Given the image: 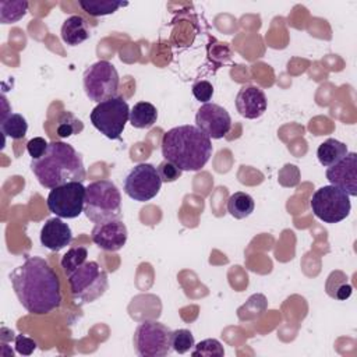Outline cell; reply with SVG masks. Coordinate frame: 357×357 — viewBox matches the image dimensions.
I'll return each mask as SVG.
<instances>
[{
    "instance_id": "obj_1",
    "label": "cell",
    "mask_w": 357,
    "mask_h": 357,
    "mask_svg": "<svg viewBox=\"0 0 357 357\" xmlns=\"http://www.w3.org/2000/svg\"><path fill=\"white\" fill-rule=\"evenodd\" d=\"M10 282L18 301L28 312L45 315L60 307V280L46 259L26 258L13 269Z\"/></svg>"
},
{
    "instance_id": "obj_2",
    "label": "cell",
    "mask_w": 357,
    "mask_h": 357,
    "mask_svg": "<svg viewBox=\"0 0 357 357\" xmlns=\"http://www.w3.org/2000/svg\"><path fill=\"white\" fill-rule=\"evenodd\" d=\"M162 155L181 172L201 170L212 156V142L197 126H177L166 131L160 142Z\"/></svg>"
},
{
    "instance_id": "obj_3",
    "label": "cell",
    "mask_w": 357,
    "mask_h": 357,
    "mask_svg": "<svg viewBox=\"0 0 357 357\" xmlns=\"http://www.w3.org/2000/svg\"><path fill=\"white\" fill-rule=\"evenodd\" d=\"M29 167L40 185L50 190L71 181L82 183L86 178L81 155L61 141L49 142L46 152L39 159H32Z\"/></svg>"
},
{
    "instance_id": "obj_4",
    "label": "cell",
    "mask_w": 357,
    "mask_h": 357,
    "mask_svg": "<svg viewBox=\"0 0 357 357\" xmlns=\"http://www.w3.org/2000/svg\"><path fill=\"white\" fill-rule=\"evenodd\" d=\"M84 213L93 223L121 218V194L110 180L92 181L85 187Z\"/></svg>"
},
{
    "instance_id": "obj_5",
    "label": "cell",
    "mask_w": 357,
    "mask_h": 357,
    "mask_svg": "<svg viewBox=\"0 0 357 357\" xmlns=\"http://www.w3.org/2000/svg\"><path fill=\"white\" fill-rule=\"evenodd\" d=\"M67 280L77 304H88L98 300L109 286L107 272L96 261H85L67 276Z\"/></svg>"
},
{
    "instance_id": "obj_6",
    "label": "cell",
    "mask_w": 357,
    "mask_h": 357,
    "mask_svg": "<svg viewBox=\"0 0 357 357\" xmlns=\"http://www.w3.org/2000/svg\"><path fill=\"white\" fill-rule=\"evenodd\" d=\"M93 127L109 139H121L124 127L130 119V106L123 96L110 98L98 103L91 114Z\"/></svg>"
},
{
    "instance_id": "obj_7",
    "label": "cell",
    "mask_w": 357,
    "mask_h": 357,
    "mask_svg": "<svg viewBox=\"0 0 357 357\" xmlns=\"http://www.w3.org/2000/svg\"><path fill=\"white\" fill-rule=\"evenodd\" d=\"M172 332L158 321L141 322L132 336L135 353L141 357H165L173 351Z\"/></svg>"
},
{
    "instance_id": "obj_8",
    "label": "cell",
    "mask_w": 357,
    "mask_h": 357,
    "mask_svg": "<svg viewBox=\"0 0 357 357\" xmlns=\"http://www.w3.org/2000/svg\"><path fill=\"white\" fill-rule=\"evenodd\" d=\"M119 73L107 60H99L91 64L84 73V89L93 102H103L116 98L119 92Z\"/></svg>"
},
{
    "instance_id": "obj_9",
    "label": "cell",
    "mask_w": 357,
    "mask_h": 357,
    "mask_svg": "<svg viewBox=\"0 0 357 357\" xmlns=\"http://www.w3.org/2000/svg\"><path fill=\"white\" fill-rule=\"evenodd\" d=\"M312 213L325 223H337L350 213V195L336 185L318 188L310 201Z\"/></svg>"
},
{
    "instance_id": "obj_10",
    "label": "cell",
    "mask_w": 357,
    "mask_h": 357,
    "mask_svg": "<svg viewBox=\"0 0 357 357\" xmlns=\"http://www.w3.org/2000/svg\"><path fill=\"white\" fill-rule=\"evenodd\" d=\"M85 187L79 181L54 187L47 195V208L52 213L64 219H74L84 212Z\"/></svg>"
},
{
    "instance_id": "obj_11",
    "label": "cell",
    "mask_w": 357,
    "mask_h": 357,
    "mask_svg": "<svg viewBox=\"0 0 357 357\" xmlns=\"http://www.w3.org/2000/svg\"><path fill=\"white\" fill-rule=\"evenodd\" d=\"M162 180L158 169L151 163L135 165L124 178V192L134 201L145 202L160 191Z\"/></svg>"
},
{
    "instance_id": "obj_12",
    "label": "cell",
    "mask_w": 357,
    "mask_h": 357,
    "mask_svg": "<svg viewBox=\"0 0 357 357\" xmlns=\"http://www.w3.org/2000/svg\"><path fill=\"white\" fill-rule=\"evenodd\" d=\"M197 127L209 138L220 139L231 128L229 112L216 103H204L195 114Z\"/></svg>"
},
{
    "instance_id": "obj_13",
    "label": "cell",
    "mask_w": 357,
    "mask_h": 357,
    "mask_svg": "<svg viewBox=\"0 0 357 357\" xmlns=\"http://www.w3.org/2000/svg\"><path fill=\"white\" fill-rule=\"evenodd\" d=\"M326 178L350 197L357 195V153L347 152L337 163L326 169Z\"/></svg>"
},
{
    "instance_id": "obj_14",
    "label": "cell",
    "mask_w": 357,
    "mask_h": 357,
    "mask_svg": "<svg viewBox=\"0 0 357 357\" xmlns=\"http://www.w3.org/2000/svg\"><path fill=\"white\" fill-rule=\"evenodd\" d=\"M128 231L121 219L96 223L91 231L92 241L105 251H119L124 247Z\"/></svg>"
},
{
    "instance_id": "obj_15",
    "label": "cell",
    "mask_w": 357,
    "mask_h": 357,
    "mask_svg": "<svg viewBox=\"0 0 357 357\" xmlns=\"http://www.w3.org/2000/svg\"><path fill=\"white\" fill-rule=\"evenodd\" d=\"M237 112L250 120L261 117L268 107L265 92L255 85L243 86L236 96Z\"/></svg>"
},
{
    "instance_id": "obj_16",
    "label": "cell",
    "mask_w": 357,
    "mask_h": 357,
    "mask_svg": "<svg viewBox=\"0 0 357 357\" xmlns=\"http://www.w3.org/2000/svg\"><path fill=\"white\" fill-rule=\"evenodd\" d=\"M40 244L52 251H60L73 241V231L61 218H50L40 229Z\"/></svg>"
},
{
    "instance_id": "obj_17",
    "label": "cell",
    "mask_w": 357,
    "mask_h": 357,
    "mask_svg": "<svg viewBox=\"0 0 357 357\" xmlns=\"http://www.w3.org/2000/svg\"><path fill=\"white\" fill-rule=\"evenodd\" d=\"M60 35L64 43L70 46H77L85 42L91 33L86 21L81 15H71L63 22Z\"/></svg>"
},
{
    "instance_id": "obj_18",
    "label": "cell",
    "mask_w": 357,
    "mask_h": 357,
    "mask_svg": "<svg viewBox=\"0 0 357 357\" xmlns=\"http://www.w3.org/2000/svg\"><path fill=\"white\" fill-rule=\"evenodd\" d=\"M347 152L349 151H347L346 144H343L335 138H328L318 146L317 156L322 166L329 167V166L337 163L339 160H342Z\"/></svg>"
},
{
    "instance_id": "obj_19",
    "label": "cell",
    "mask_w": 357,
    "mask_h": 357,
    "mask_svg": "<svg viewBox=\"0 0 357 357\" xmlns=\"http://www.w3.org/2000/svg\"><path fill=\"white\" fill-rule=\"evenodd\" d=\"M130 124L135 128H149L158 120V110L149 102H138L130 110Z\"/></svg>"
},
{
    "instance_id": "obj_20",
    "label": "cell",
    "mask_w": 357,
    "mask_h": 357,
    "mask_svg": "<svg viewBox=\"0 0 357 357\" xmlns=\"http://www.w3.org/2000/svg\"><path fill=\"white\" fill-rule=\"evenodd\" d=\"M255 202L247 192L237 191L227 199V212L236 219H244L254 212Z\"/></svg>"
},
{
    "instance_id": "obj_21",
    "label": "cell",
    "mask_w": 357,
    "mask_h": 357,
    "mask_svg": "<svg viewBox=\"0 0 357 357\" xmlns=\"http://www.w3.org/2000/svg\"><path fill=\"white\" fill-rule=\"evenodd\" d=\"M0 130L6 137H10L13 139H21L28 131V123L22 114L8 113L1 117Z\"/></svg>"
},
{
    "instance_id": "obj_22",
    "label": "cell",
    "mask_w": 357,
    "mask_h": 357,
    "mask_svg": "<svg viewBox=\"0 0 357 357\" xmlns=\"http://www.w3.org/2000/svg\"><path fill=\"white\" fill-rule=\"evenodd\" d=\"M78 4L86 14L92 17H102L113 14L119 7L127 6L128 3L119 0H79Z\"/></svg>"
},
{
    "instance_id": "obj_23",
    "label": "cell",
    "mask_w": 357,
    "mask_h": 357,
    "mask_svg": "<svg viewBox=\"0 0 357 357\" xmlns=\"http://www.w3.org/2000/svg\"><path fill=\"white\" fill-rule=\"evenodd\" d=\"M28 1L24 0H1L0 1V22L1 24H14L20 21L28 11Z\"/></svg>"
},
{
    "instance_id": "obj_24",
    "label": "cell",
    "mask_w": 357,
    "mask_h": 357,
    "mask_svg": "<svg viewBox=\"0 0 357 357\" xmlns=\"http://www.w3.org/2000/svg\"><path fill=\"white\" fill-rule=\"evenodd\" d=\"M84 130V123L75 117L71 112H63L57 120L56 134L60 138H68L71 135H77Z\"/></svg>"
},
{
    "instance_id": "obj_25",
    "label": "cell",
    "mask_w": 357,
    "mask_h": 357,
    "mask_svg": "<svg viewBox=\"0 0 357 357\" xmlns=\"http://www.w3.org/2000/svg\"><path fill=\"white\" fill-rule=\"evenodd\" d=\"M339 272L340 271H335L329 275V278L326 280V293L331 297H335L337 300H346V298L350 297V294L353 291V287H351V284L347 283L346 275H343L340 278V282H337Z\"/></svg>"
},
{
    "instance_id": "obj_26",
    "label": "cell",
    "mask_w": 357,
    "mask_h": 357,
    "mask_svg": "<svg viewBox=\"0 0 357 357\" xmlns=\"http://www.w3.org/2000/svg\"><path fill=\"white\" fill-rule=\"evenodd\" d=\"M266 310V298L262 294H252L247 303L238 308V318L240 319H254L264 314Z\"/></svg>"
},
{
    "instance_id": "obj_27",
    "label": "cell",
    "mask_w": 357,
    "mask_h": 357,
    "mask_svg": "<svg viewBox=\"0 0 357 357\" xmlns=\"http://www.w3.org/2000/svg\"><path fill=\"white\" fill-rule=\"evenodd\" d=\"M88 257V250L85 247H71L61 258V268L64 269L66 275L68 276L70 273H73L75 269H78Z\"/></svg>"
},
{
    "instance_id": "obj_28",
    "label": "cell",
    "mask_w": 357,
    "mask_h": 357,
    "mask_svg": "<svg viewBox=\"0 0 357 357\" xmlns=\"http://www.w3.org/2000/svg\"><path fill=\"white\" fill-rule=\"evenodd\" d=\"M191 356H194V357H198V356H201V357H223L225 350H223L222 343L218 339H205L194 346Z\"/></svg>"
},
{
    "instance_id": "obj_29",
    "label": "cell",
    "mask_w": 357,
    "mask_h": 357,
    "mask_svg": "<svg viewBox=\"0 0 357 357\" xmlns=\"http://www.w3.org/2000/svg\"><path fill=\"white\" fill-rule=\"evenodd\" d=\"M172 346H173V350L180 354L190 351L195 346L192 333L188 329L173 331L172 332Z\"/></svg>"
},
{
    "instance_id": "obj_30",
    "label": "cell",
    "mask_w": 357,
    "mask_h": 357,
    "mask_svg": "<svg viewBox=\"0 0 357 357\" xmlns=\"http://www.w3.org/2000/svg\"><path fill=\"white\" fill-rule=\"evenodd\" d=\"M156 169H158V173H159V177H160L162 183H173L177 178H180V176L183 173L174 163H172L166 159L163 162H160Z\"/></svg>"
},
{
    "instance_id": "obj_31",
    "label": "cell",
    "mask_w": 357,
    "mask_h": 357,
    "mask_svg": "<svg viewBox=\"0 0 357 357\" xmlns=\"http://www.w3.org/2000/svg\"><path fill=\"white\" fill-rule=\"evenodd\" d=\"M192 95L197 100L202 103H208L213 96V85L206 79L198 81L192 85Z\"/></svg>"
},
{
    "instance_id": "obj_32",
    "label": "cell",
    "mask_w": 357,
    "mask_h": 357,
    "mask_svg": "<svg viewBox=\"0 0 357 357\" xmlns=\"http://www.w3.org/2000/svg\"><path fill=\"white\" fill-rule=\"evenodd\" d=\"M49 142L42 137H35L26 142V151L32 159H39L47 149Z\"/></svg>"
},
{
    "instance_id": "obj_33",
    "label": "cell",
    "mask_w": 357,
    "mask_h": 357,
    "mask_svg": "<svg viewBox=\"0 0 357 357\" xmlns=\"http://www.w3.org/2000/svg\"><path fill=\"white\" fill-rule=\"evenodd\" d=\"M14 342H15L17 353H20L22 356H31L36 349V342L25 335H17Z\"/></svg>"
}]
</instances>
